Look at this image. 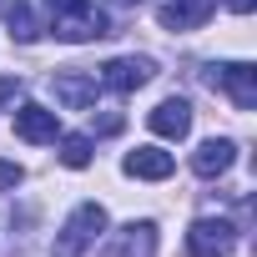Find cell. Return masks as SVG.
Returning <instances> with one entry per match:
<instances>
[{
  "label": "cell",
  "mask_w": 257,
  "mask_h": 257,
  "mask_svg": "<svg viewBox=\"0 0 257 257\" xmlns=\"http://www.w3.org/2000/svg\"><path fill=\"white\" fill-rule=\"evenodd\" d=\"M91 126H96L101 137H111V132H121V111H106V116H101V121H91Z\"/></svg>",
  "instance_id": "2e32d148"
},
{
  "label": "cell",
  "mask_w": 257,
  "mask_h": 257,
  "mask_svg": "<svg viewBox=\"0 0 257 257\" xmlns=\"http://www.w3.org/2000/svg\"><path fill=\"white\" fill-rule=\"evenodd\" d=\"M51 91L66 111H86L96 101V76H81V71H56L51 76Z\"/></svg>",
  "instance_id": "ba28073f"
},
{
  "label": "cell",
  "mask_w": 257,
  "mask_h": 257,
  "mask_svg": "<svg viewBox=\"0 0 257 257\" xmlns=\"http://www.w3.org/2000/svg\"><path fill=\"white\" fill-rule=\"evenodd\" d=\"M51 6V16H71V11H86V6H96V0H46Z\"/></svg>",
  "instance_id": "9a60e30c"
},
{
  "label": "cell",
  "mask_w": 257,
  "mask_h": 257,
  "mask_svg": "<svg viewBox=\"0 0 257 257\" xmlns=\"http://www.w3.org/2000/svg\"><path fill=\"white\" fill-rule=\"evenodd\" d=\"M51 36L66 41V46H81V41H96V36H111V21L86 6V11H71V16H51Z\"/></svg>",
  "instance_id": "277c9868"
},
{
  "label": "cell",
  "mask_w": 257,
  "mask_h": 257,
  "mask_svg": "<svg viewBox=\"0 0 257 257\" xmlns=\"http://www.w3.org/2000/svg\"><path fill=\"white\" fill-rule=\"evenodd\" d=\"M232 247H237V227L222 222V217H202L187 232V252L192 257H232Z\"/></svg>",
  "instance_id": "7a4b0ae2"
},
{
  "label": "cell",
  "mask_w": 257,
  "mask_h": 257,
  "mask_svg": "<svg viewBox=\"0 0 257 257\" xmlns=\"http://www.w3.org/2000/svg\"><path fill=\"white\" fill-rule=\"evenodd\" d=\"M232 162H237V147H232L227 137H212V142H202V147L192 152V172H197V177H222Z\"/></svg>",
  "instance_id": "30bf717a"
},
{
  "label": "cell",
  "mask_w": 257,
  "mask_h": 257,
  "mask_svg": "<svg viewBox=\"0 0 257 257\" xmlns=\"http://www.w3.org/2000/svg\"><path fill=\"white\" fill-rule=\"evenodd\" d=\"M0 11H6V26H11L16 41H36L41 36V26H36V16H31L26 0H11V6H0Z\"/></svg>",
  "instance_id": "4fadbf2b"
},
{
  "label": "cell",
  "mask_w": 257,
  "mask_h": 257,
  "mask_svg": "<svg viewBox=\"0 0 257 257\" xmlns=\"http://www.w3.org/2000/svg\"><path fill=\"white\" fill-rule=\"evenodd\" d=\"M106 232V207H96V202H81L71 217H66V227L56 232V242H51V257H81L96 237Z\"/></svg>",
  "instance_id": "6da1fadb"
},
{
  "label": "cell",
  "mask_w": 257,
  "mask_h": 257,
  "mask_svg": "<svg viewBox=\"0 0 257 257\" xmlns=\"http://www.w3.org/2000/svg\"><path fill=\"white\" fill-rule=\"evenodd\" d=\"M126 172L142 177V182H167V177L177 172V162H172V152H162V147H137L132 157H126Z\"/></svg>",
  "instance_id": "9c48e42d"
},
{
  "label": "cell",
  "mask_w": 257,
  "mask_h": 257,
  "mask_svg": "<svg viewBox=\"0 0 257 257\" xmlns=\"http://www.w3.org/2000/svg\"><path fill=\"white\" fill-rule=\"evenodd\" d=\"M21 96V81H0V101H16Z\"/></svg>",
  "instance_id": "ac0fdd59"
},
{
  "label": "cell",
  "mask_w": 257,
  "mask_h": 257,
  "mask_svg": "<svg viewBox=\"0 0 257 257\" xmlns=\"http://www.w3.org/2000/svg\"><path fill=\"white\" fill-rule=\"evenodd\" d=\"M61 162L66 167H91V137H61Z\"/></svg>",
  "instance_id": "5bb4252c"
},
{
  "label": "cell",
  "mask_w": 257,
  "mask_h": 257,
  "mask_svg": "<svg viewBox=\"0 0 257 257\" xmlns=\"http://www.w3.org/2000/svg\"><path fill=\"white\" fill-rule=\"evenodd\" d=\"M111 6H132V0H111Z\"/></svg>",
  "instance_id": "ffe728a7"
},
{
  "label": "cell",
  "mask_w": 257,
  "mask_h": 257,
  "mask_svg": "<svg viewBox=\"0 0 257 257\" xmlns=\"http://www.w3.org/2000/svg\"><path fill=\"white\" fill-rule=\"evenodd\" d=\"M147 126H152L157 137H167V142H182V137L192 132V106H187L182 96H167V101L147 116Z\"/></svg>",
  "instance_id": "52a82bcc"
},
{
  "label": "cell",
  "mask_w": 257,
  "mask_h": 257,
  "mask_svg": "<svg viewBox=\"0 0 257 257\" xmlns=\"http://www.w3.org/2000/svg\"><path fill=\"white\" fill-rule=\"evenodd\" d=\"M152 76H157V61L152 56H116V61L101 66V81L111 91H142Z\"/></svg>",
  "instance_id": "5b68a950"
},
{
  "label": "cell",
  "mask_w": 257,
  "mask_h": 257,
  "mask_svg": "<svg viewBox=\"0 0 257 257\" xmlns=\"http://www.w3.org/2000/svg\"><path fill=\"white\" fill-rule=\"evenodd\" d=\"M21 182V167L16 162H0V187H16Z\"/></svg>",
  "instance_id": "e0dca14e"
},
{
  "label": "cell",
  "mask_w": 257,
  "mask_h": 257,
  "mask_svg": "<svg viewBox=\"0 0 257 257\" xmlns=\"http://www.w3.org/2000/svg\"><path fill=\"white\" fill-rule=\"evenodd\" d=\"M157 252V222H126L116 232V252L111 257H152Z\"/></svg>",
  "instance_id": "7c38bea8"
},
{
  "label": "cell",
  "mask_w": 257,
  "mask_h": 257,
  "mask_svg": "<svg viewBox=\"0 0 257 257\" xmlns=\"http://www.w3.org/2000/svg\"><path fill=\"white\" fill-rule=\"evenodd\" d=\"M56 132H61L56 111H46V106H36V101H26V106L16 111V137H21V142L46 147V142H56Z\"/></svg>",
  "instance_id": "8992f818"
},
{
  "label": "cell",
  "mask_w": 257,
  "mask_h": 257,
  "mask_svg": "<svg viewBox=\"0 0 257 257\" xmlns=\"http://www.w3.org/2000/svg\"><path fill=\"white\" fill-rule=\"evenodd\" d=\"M227 6H232L237 16H252V6H257V0H227Z\"/></svg>",
  "instance_id": "d6986e66"
},
{
  "label": "cell",
  "mask_w": 257,
  "mask_h": 257,
  "mask_svg": "<svg viewBox=\"0 0 257 257\" xmlns=\"http://www.w3.org/2000/svg\"><path fill=\"white\" fill-rule=\"evenodd\" d=\"M207 81H212V86H222V91L232 96V106H237V111H252V106H257V71H252L247 61L207 66Z\"/></svg>",
  "instance_id": "3957f363"
},
{
  "label": "cell",
  "mask_w": 257,
  "mask_h": 257,
  "mask_svg": "<svg viewBox=\"0 0 257 257\" xmlns=\"http://www.w3.org/2000/svg\"><path fill=\"white\" fill-rule=\"evenodd\" d=\"M212 11H217V0H172V6H162L157 21H162L167 31H197Z\"/></svg>",
  "instance_id": "8fae6325"
}]
</instances>
